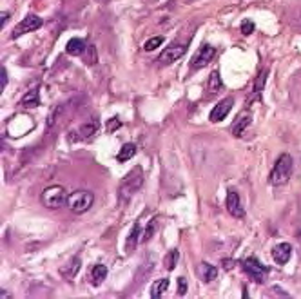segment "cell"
<instances>
[{
	"mask_svg": "<svg viewBox=\"0 0 301 299\" xmlns=\"http://www.w3.org/2000/svg\"><path fill=\"white\" fill-rule=\"evenodd\" d=\"M292 169H294V163H292V156L283 152L278 162H276L272 173H270V183L276 185V187H281V185L289 183V179L292 176Z\"/></svg>",
	"mask_w": 301,
	"mask_h": 299,
	"instance_id": "cell-1",
	"label": "cell"
},
{
	"mask_svg": "<svg viewBox=\"0 0 301 299\" xmlns=\"http://www.w3.org/2000/svg\"><path fill=\"white\" fill-rule=\"evenodd\" d=\"M143 185V174H142V169L136 167L134 171L127 174L125 178L121 179L120 183V189H118V198L121 201H127V199H131L132 196L136 194L138 190L142 189Z\"/></svg>",
	"mask_w": 301,
	"mask_h": 299,
	"instance_id": "cell-2",
	"label": "cell"
},
{
	"mask_svg": "<svg viewBox=\"0 0 301 299\" xmlns=\"http://www.w3.org/2000/svg\"><path fill=\"white\" fill-rule=\"evenodd\" d=\"M95 203V194L91 190H74L67 196V209L74 214H82L89 210Z\"/></svg>",
	"mask_w": 301,
	"mask_h": 299,
	"instance_id": "cell-3",
	"label": "cell"
},
{
	"mask_svg": "<svg viewBox=\"0 0 301 299\" xmlns=\"http://www.w3.org/2000/svg\"><path fill=\"white\" fill-rule=\"evenodd\" d=\"M67 192L63 189L62 185H51L48 189L44 190L42 194H40V201H42L44 207H48L51 210H57L60 207L67 203Z\"/></svg>",
	"mask_w": 301,
	"mask_h": 299,
	"instance_id": "cell-4",
	"label": "cell"
},
{
	"mask_svg": "<svg viewBox=\"0 0 301 299\" xmlns=\"http://www.w3.org/2000/svg\"><path fill=\"white\" fill-rule=\"evenodd\" d=\"M241 267H243V270L250 276V279H252V281H256V283H263L265 279H267L269 268L265 267L261 261H258L256 257H247V259H243Z\"/></svg>",
	"mask_w": 301,
	"mask_h": 299,
	"instance_id": "cell-5",
	"label": "cell"
},
{
	"mask_svg": "<svg viewBox=\"0 0 301 299\" xmlns=\"http://www.w3.org/2000/svg\"><path fill=\"white\" fill-rule=\"evenodd\" d=\"M40 26H42V18H40V16L26 15V18L15 27V31L11 33V37L18 38V37H22V35H26V33L37 31V29H40Z\"/></svg>",
	"mask_w": 301,
	"mask_h": 299,
	"instance_id": "cell-6",
	"label": "cell"
},
{
	"mask_svg": "<svg viewBox=\"0 0 301 299\" xmlns=\"http://www.w3.org/2000/svg\"><path fill=\"white\" fill-rule=\"evenodd\" d=\"M214 55H216V49L212 48V46H207V44H203L200 49H198V53H196L194 57H192V62H190V69H201L205 67L207 63L211 62L212 58H214Z\"/></svg>",
	"mask_w": 301,
	"mask_h": 299,
	"instance_id": "cell-7",
	"label": "cell"
},
{
	"mask_svg": "<svg viewBox=\"0 0 301 299\" xmlns=\"http://www.w3.org/2000/svg\"><path fill=\"white\" fill-rule=\"evenodd\" d=\"M227 210L229 214L234 216V218H245V209L241 205V199H240V194L234 189L227 190Z\"/></svg>",
	"mask_w": 301,
	"mask_h": 299,
	"instance_id": "cell-8",
	"label": "cell"
},
{
	"mask_svg": "<svg viewBox=\"0 0 301 299\" xmlns=\"http://www.w3.org/2000/svg\"><path fill=\"white\" fill-rule=\"evenodd\" d=\"M233 105H234V98H231V96L223 98L220 104L214 105V109L211 111V116H209L212 123H216V121H222L223 118L229 115V111L233 109Z\"/></svg>",
	"mask_w": 301,
	"mask_h": 299,
	"instance_id": "cell-9",
	"label": "cell"
},
{
	"mask_svg": "<svg viewBox=\"0 0 301 299\" xmlns=\"http://www.w3.org/2000/svg\"><path fill=\"white\" fill-rule=\"evenodd\" d=\"M185 46H169V48H165L162 51V55L158 57V60L165 65H169V63L176 62L178 58H181L185 55Z\"/></svg>",
	"mask_w": 301,
	"mask_h": 299,
	"instance_id": "cell-10",
	"label": "cell"
},
{
	"mask_svg": "<svg viewBox=\"0 0 301 299\" xmlns=\"http://www.w3.org/2000/svg\"><path fill=\"white\" fill-rule=\"evenodd\" d=\"M291 256H292V247L289 243H278V245L272 248V257H274V261L278 263V265H281V267L289 263Z\"/></svg>",
	"mask_w": 301,
	"mask_h": 299,
	"instance_id": "cell-11",
	"label": "cell"
},
{
	"mask_svg": "<svg viewBox=\"0 0 301 299\" xmlns=\"http://www.w3.org/2000/svg\"><path fill=\"white\" fill-rule=\"evenodd\" d=\"M250 123H252V116H250V113H241L233 123V134L234 136H241L243 132L248 129Z\"/></svg>",
	"mask_w": 301,
	"mask_h": 299,
	"instance_id": "cell-12",
	"label": "cell"
},
{
	"mask_svg": "<svg viewBox=\"0 0 301 299\" xmlns=\"http://www.w3.org/2000/svg\"><path fill=\"white\" fill-rule=\"evenodd\" d=\"M22 107H26V109H35L40 105V96H38V87H33L31 91H27L26 95L22 96L20 100Z\"/></svg>",
	"mask_w": 301,
	"mask_h": 299,
	"instance_id": "cell-13",
	"label": "cell"
},
{
	"mask_svg": "<svg viewBox=\"0 0 301 299\" xmlns=\"http://www.w3.org/2000/svg\"><path fill=\"white\" fill-rule=\"evenodd\" d=\"M198 276H200L201 281H205V283H211V281H214L218 276V270L212 265H209V263H201V265H198Z\"/></svg>",
	"mask_w": 301,
	"mask_h": 299,
	"instance_id": "cell-14",
	"label": "cell"
},
{
	"mask_svg": "<svg viewBox=\"0 0 301 299\" xmlns=\"http://www.w3.org/2000/svg\"><path fill=\"white\" fill-rule=\"evenodd\" d=\"M107 278V267L106 265H95L93 270H91V285L95 287H100L104 283V279Z\"/></svg>",
	"mask_w": 301,
	"mask_h": 299,
	"instance_id": "cell-15",
	"label": "cell"
},
{
	"mask_svg": "<svg viewBox=\"0 0 301 299\" xmlns=\"http://www.w3.org/2000/svg\"><path fill=\"white\" fill-rule=\"evenodd\" d=\"M134 154H136V145H134V143H123L120 152H118L117 160L120 163H125V162H129V160H132Z\"/></svg>",
	"mask_w": 301,
	"mask_h": 299,
	"instance_id": "cell-16",
	"label": "cell"
},
{
	"mask_svg": "<svg viewBox=\"0 0 301 299\" xmlns=\"http://www.w3.org/2000/svg\"><path fill=\"white\" fill-rule=\"evenodd\" d=\"M85 49V44L82 38H71L67 42V46H65V51L69 53V55H74V57H78V55H82Z\"/></svg>",
	"mask_w": 301,
	"mask_h": 299,
	"instance_id": "cell-17",
	"label": "cell"
},
{
	"mask_svg": "<svg viewBox=\"0 0 301 299\" xmlns=\"http://www.w3.org/2000/svg\"><path fill=\"white\" fill-rule=\"evenodd\" d=\"M167 289H169V279H158V281L151 287V298L160 299L165 294V290Z\"/></svg>",
	"mask_w": 301,
	"mask_h": 299,
	"instance_id": "cell-18",
	"label": "cell"
},
{
	"mask_svg": "<svg viewBox=\"0 0 301 299\" xmlns=\"http://www.w3.org/2000/svg\"><path fill=\"white\" fill-rule=\"evenodd\" d=\"M96 131H98V118H93L91 121H85L84 125L80 127V134H82V138L95 136Z\"/></svg>",
	"mask_w": 301,
	"mask_h": 299,
	"instance_id": "cell-19",
	"label": "cell"
},
{
	"mask_svg": "<svg viewBox=\"0 0 301 299\" xmlns=\"http://www.w3.org/2000/svg\"><path fill=\"white\" fill-rule=\"evenodd\" d=\"M138 236H140V223H134L131 229V234H129V238H127V252H131L136 248V243H138Z\"/></svg>",
	"mask_w": 301,
	"mask_h": 299,
	"instance_id": "cell-20",
	"label": "cell"
},
{
	"mask_svg": "<svg viewBox=\"0 0 301 299\" xmlns=\"http://www.w3.org/2000/svg\"><path fill=\"white\" fill-rule=\"evenodd\" d=\"M222 87L223 84H222V78H220V73H218V71H212L211 78H209V89H211V93H218Z\"/></svg>",
	"mask_w": 301,
	"mask_h": 299,
	"instance_id": "cell-21",
	"label": "cell"
},
{
	"mask_svg": "<svg viewBox=\"0 0 301 299\" xmlns=\"http://www.w3.org/2000/svg\"><path fill=\"white\" fill-rule=\"evenodd\" d=\"M178 257H180L178 250H171L169 254H167V257H165V268H167V270H175L176 263H178Z\"/></svg>",
	"mask_w": 301,
	"mask_h": 299,
	"instance_id": "cell-22",
	"label": "cell"
},
{
	"mask_svg": "<svg viewBox=\"0 0 301 299\" xmlns=\"http://www.w3.org/2000/svg\"><path fill=\"white\" fill-rule=\"evenodd\" d=\"M162 44H164V37L149 38L147 42H145V46H143V49H145V51H154V49H158Z\"/></svg>",
	"mask_w": 301,
	"mask_h": 299,
	"instance_id": "cell-23",
	"label": "cell"
},
{
	"mask_svg": "<svg viewBox=\"0 0 301 299\" xmlns=\"http://www.w3.org/2000/svg\"><path fill=\"white\" fill-rule=\"evenodd\" d=\"M265 82H267V71L263 69V71H259L258 78H256V82H254V91H256V93H259V91L263 89Z\"/></svg>",
	"mask_w": 301,
	"mask_h": 299,
	"instance_id": "cell-24",
	"label": "cell"
},
{
	"mask_svg": "<svg viewBox=\"0 0 301 299\" xmlns=\"http://www.w3.org/2000/svg\"><path fill=\"white\" fill-rule=\"evenodd\" d=\"M78 268H80V259L74 257L73 261H71V265H69V270H63V274H67V278H73V276H76Z\"/></svg>",
	"mask_w": 301,
	"mask_h": 299,
	"instance_id": "cell-25",
	"label": "cell"
},
{
	"mask_svg": "<svg viewBox=\"0 0 301 299\" xmlns=\"http://www.w3.org/2000/svg\"><path fill=\"white\" fill-rule=\"evenodd\" d=\"M62 105H57L53 111H51V115H49V120H48V127H53L55 121H57V118H59V115H62Z\"/></svg>",
	"mask_w": 301,
	"mask_h": 299,
	"instance_id": "cell-26",
	"label": "cell"
},
{
	"mask_svg": "<svg viewBox=\"0 0 301 299\" xmlns=\"http://www.w3.org/2000/svg\"><path fill=\"white\" fill-rule=\"evenodd\" d=\"M120 127H121V121L118 120V118H109L106 123V129L109 132H115L117 129H120Z\"/></svg>",
	"mask_w": 301,
	"mask_h": 299,
	"instance_id": "cell-27",
	"label": "cell"
},
{
	"mask_svg": "<svg viewBox=\"0 0 301 299\" xmlns=\"http://www.w3.org/2000/svg\"><path fill=\"white\" fill-rule=\"evenodd\" d=\"M85 62L89 63V65H95V63L98 62V57H96L95 46H89V51H87V58H85Z\"/></svg>",
	"mask_w": 301,
	"mask_h": 299,
	"instance_id": "cell-28",
	"label": "cell"
},
{
	"mask_svg": "<svg viewBox=\"0 0 301 299\" xmlns=\"http://www.w3.org/2000/svg\"><path fill=\"white\" fill-rule=\"evenodd\" d=\"M154 227H156V220H153L151 223H149V227L145 229V232H143V241H149L151 238H153L154 234Z\"/></svg>",
	"mask_w": 301,
	"mask_h": 299,
	"instance_id": "cell-29",
	"label": "cell"
},
{
	"mask_svg": "<svg viewBox=\"0 0 301 299\" xmlns=\"http://www.w3.org/2000/svg\"><path fill=\"white\" fill-rule=\"evenodd\" d=\"M254 31V22L252 20H243L241 22V33L243 35H250Z\"/></svg>",
	"mask_w": 301,
	"mask_h": 299,
	"instance_id": "cell-30",
	"label": "cell"
},
{
	"mask_svg": "<svg viewBox=\"0 0 301 299\" xmlns=\"http://www.w3.org/2000/svg\"><path fill=\"white\" fill-rule=\"evenodd\" d=\"M178 294H180V296L187 294V283H185V278L178 279Z\"/></svg>",
	"mask_w": 301,
	"mask_h": 299,
	"instance_id": "cell-31",
	"label": "cell"
},
{
	"mask_svg": "<svg viewBox=\"0 0 301 299\" xmlns=\"http://www.w3.org/2000/svg\"><path fill=\"white\" fill-rule=\"evenodd\" d=\"M5 85H7V71L2 67V71H0V89H4Z\"/></svg>",
	"mask_w": 301,
	"mask_h": 299,
	"instance_id": "cell-32",
	"label": "cell"
},
{
	"mask_svg": "<svg viewBox=\"0 0 301 299\" xmlns=\"http://www.w3.org/2000/svg\"><path fill=\"white\" fill-rule=\"evenodd\" d=\"M7 18H9V13H2V16H0V26H4L5 22H7Z\"/></svg>",
	"mask_w": 301,
	"mask_h": 299,
	"instance_id": "cell-33",
	"label": "cell"
},
{
	"mask_svg": "<svg viewBox=\"0 0 301 299\" xmlns=\"http://www.w3.org/2000/svg\"><path fill=\"white\" fill-rule=\"evenodd\" d=\"M223 265H225V268H231V267H233L231 259H223Z\"/></svg>",
	"mask_w": 301,
	"mask_h": 299,
	"instance_id": "cell-34",
	"label": "cell"
}]
</instances>
